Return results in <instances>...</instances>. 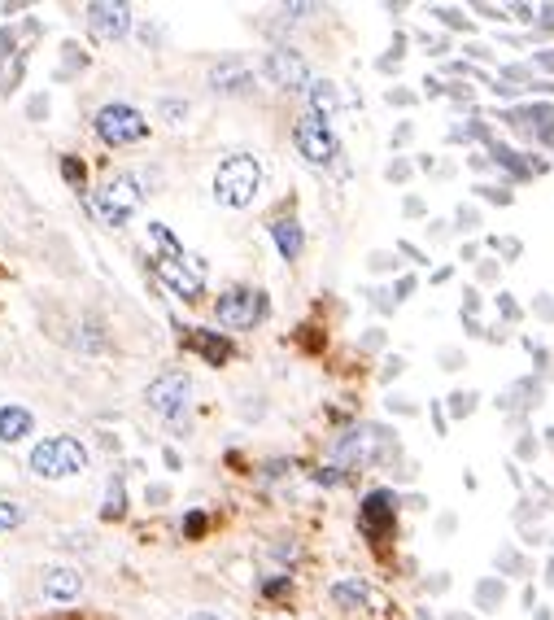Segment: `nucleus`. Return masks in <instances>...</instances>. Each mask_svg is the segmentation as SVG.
Returning a JSON list of instances; mask_svg holds the SVG:
<instances>
[{
  "instance_id": "obj_11",
  "label": "nucleus",
  "mask_w": 554,
  "mask_h": 620,
  "mask_svg": "<svg viewBox=\"0 0 554 620\" xmlns=\"http://www.w3.org/2000/svg\"><path fill=\"white\" fill-rule=\"evenodd\" d=\"M153 262H158V276L171 284V289L184 297V302H201V276H197V271H184V258H166L162 254V258H153Z\"/></svg>"
},
{
  "instance_id": "obj_37",
  "label": "nucleus",
  "mask_w": 554,
  "mask_h": 620,
  "mask_svg": "<svg viewBox=\"0 0 554 620\" xmlns=\"http://www.w3.org/2000/svg\"><path fill=\"white\" fill-rule=\"evenodd\" d=\"M393 376H402V359H389V367H384V380H393Z\"/></svg>"
},
{
  "instance_id": "obj_43",
  "label": "nucleus",
  "mask_w": 554,
  "mask_h": 620,
  "mask_svg": "<svg viewBox=\"0 0 554 620\" xmlns=\"http://www.w3.org/2000/svg\"><path fill=\"white\" fill-rule=\"evenodd\" d=\"M546 581H550V586H554V559H550V568H546Z\"/></svg>"
},
{
  "instance_id": "obj_32",
  "label": "nucleus",
  "mask_w": 554,
  "mask_h": 620,
  "mask_svg": "<svg viewBox=\"0 0 554 620\" xmlns=\"http://www.w3.org/2000/svg\"><path fill=\"white\" fill-rule=\"evenodd\" d=\"M406 175H411V166H406V162H393L389 166V180H406Z\"/></svg>"
},
{
  "instance_id": "obj_28",
  "label": "nucleus",
  "mask_w": 554,
  "mask_h": 620,
  "mask_svg": "<svg viewBox=\"0 0 554 620\" xmlns=\"http://www.w3.org/2000/svg\"><path fill=\"white\" fill-rule=\"evenodd\" d=\"M105 516H123V485H110V507Z\"/></svg>"
},
{
  "instance_id": "obj_30",
  "label": "nucleus",
  "mask_w": 554,
  "mask_h": 620,
  "mask_svg": "<svg viewBox=\"0 0 554 620\" xmlns=\"http://www.w3.org/2000/svg\"><path fill=\"white\" fill-rule=\"evenodd\" d=\"M62 171H66V180H70V184H83V166H75V162L66 158V162H62Z\"/></svg>"
},
{
  "instance_id": "obj_5",
  "label": "nucleus",
  "mask_w": 554,
  "mask_h": 620,
  "mask_svg": "<svg viewBox=\"0 0 554 620\" xmlns=\"http://www.w3.org/2000/svg\"><path fill=\"white\" fill-rule=\"evenodd\" d=\"M293 145H297L301 158L315 162V166H328V162L336 158V136H332L328 118H319V114H301V118H297Z\"/></svg>"
},
{
  "instance_id": "obj_36",
  "label": "nucleus",
  "mask_w": 554,
  "mask_h": 620,
  "mask_svg": "<svg viewBox=\"0 0 554 620\" xmlns=\"http://www.w3.org/2000/svg\"><path fill=\"white\" fill-rule=\"evenodd\" d=\"M459 223H467V228H476V210H472V206H463V210H459Z\"/></svg>"
},
{
  "instance_id": "obj_35",
  "label": "nucleus",
  "mask_w": 554,
  "mask_h": 620,
  "mask_svg": "<svg viewBox=\"0 0 554 620\" xmlns=\"http://www.w3.org/2000/svg\"><path fill=\"white\" fill-rule=\"evenodd\" d=\"M493 245H498V249H502V254H507V258H515V254H520V241H493Z\"/></svg>"
},
{
  "instance_id": "obj_27",
  "label": "nucleus",
  "mask_w": 554,
  "mask_h": 620,
  "mask_svg": "<svg viewBox=\"0 0 554 620\" xmlns=\"http://www.w3.org/2000/svg\"><path fill=\"white\" fill-rule=\"evenodd\" d=\"M184 533H188V538H201V533H206V516H201V511H192V516L184 520Z\"/></svg>"
},
{
  "instance_id": "obj_2",
  "label": "nucleus",
  "mask_w": 554,
  "mask_h": 620,
  "mask_svg": "<svg viewBox=\"0 0 554 620\" xmlns=\"http://www.w3.org/2000/svg\"><path fill=\"white\" fill-rule=\"evenodd\" d=\"M31 472L44 476V481H66V476H79L88 468V450L79 446L75 437H44L40 446L31 450Z\"/></svg>"
},
{
  "instance_id": "obj_18",
  "label": "nucleus",
  "mask_w": 554,
  "mask_h": 620,
  "mask_svg": "<svg viewBox=\"0 0 554 620\" xmlns=\"http://www.w3.org/2000/svg\"><path fill=\"white\" fill-rule=\"evenodd\" d=\"M79 350H92V354H101V350H110V337H105V328L96 324V319H83L79 324V337H75Z\"/></svg>"
},
{
  "instance_id": "obj_23",
  "label": "nucleus",
  "mask_w": 554,
  "mask_h": 620,
  "mask_svg": "<svg viewBox=\"0 0 554 620\" xmlns=\"http://www.w3.org/2000/svg\"><path fill=\"white\" fill-rule=\"evenodd\" d=\"M450 411L459 415V420H463V415H472V411H476V393H454V398H450Z\"/></svg>"
},
{
  "instance_id": "obj_7",
  "label": "nucleus",
  "mask_w": 554,
  "mask_h": 620,
  "mask_svg": "<svg viewBox=\"0 0 554 620\" xmlns=\"http://www.w3.org/2000/svg\"><path fill=\"white\" fill-rule=\"evenodd\" d=\"M393 524H397V498L389 490H371L363 498V511H358V529H363V538H371V542L393 538Z\"/></svg>"
},
{
  "instance_id": "obj_1",
  "label": "nucleus",
  "mask_w": 554,
  "mask_h": 620,
  "mask_svg": "<svg viewBox=\"0 0 554 620\" xmlns=\"http://www.w3.org/2000/svg\"><path fill=\"white\" fill-rule=\"evenodd\" d=\"M258 188H262V162L249 158V153H232V158L214 171V197L232 210L254 206Z\"/></svg>"
},
{
  "instance_id": "obj_17",
  "label": "nucleus",
  "mask_w": 554,
  "mask_h": 620,
  "mask_svg": "<svg viewBox=\"0 0 554 620\" xmlns=\"http://www.w3.org/2000/svg\"><path fill=\"white\" fill-rule=\"evenodd\" d=\"M306 92H310V105H315V114H319V118H332L336 110H341V97H336V83H328V79H315Z\"/></svg>"
},
{
  "instance_id": "obj_12",
  "label": "nucleus",
  "mask_w": 554,
  "mask_h": 620,
  "mask_svg": "<svg viewBox=\"0 0 554 620\" xmlns=\"http://www.w3.org/2000/svg\"><path fill=\"white\" fill-rule=\"evenodd\" d=\"M210 88H214V92H223V97H240V92L254 88V70L240 66V62H223V66H214Z\"/></svg>"
},
{
  "instance_id": "obj_14",
  "label": "nucleus",
  "mask_w": 554,
  "mask_h": 620,
  "mask_svg": "<svg viewBox=\"0 0 554 620\" xmlns=\"http://www.w3.org/2000/svg\"><path fill=\"white\" fill-rule=\"evenodd\" d=\"M271 236H275V249L284 254V262H297L301 258V245H306V236H301V223L297 219H275L271 223Z\"/></svg>"
},
{
  "instance_id": "obj_20",
  "label": "nucleus",
  "mask_w": 554,
  "mask_h": 620,
  "mask_svg": "<svg viewBox=\"0 0 554 620\" xmlns=\"http://www.w3.org/2000/svg\"><path fill=\"white\" fill-rule=\"evenodd\" d=\"M502 599H507V586H502L498 577H485L476 586V603H480V612H493V607H498Z\"/></svg>"
},
{
  "instance_id": "obj_15",
  "label": "nucleus",
  "mask_w": 554,
  "mask_h": 620,
  "mask_svg": "<svg viewBox=\"0 0 554 620\" xmlns=\"http://www.w3.org/2000/svg\"><path fill=\"white\" fill-rule=\"evenodd\" d=\"M31 433V411H22V407H0V441H22Z\"/></svg>"
},
{
  "instance_id": "obj_8",
  "label": "nucleus",
  "mask_w": 554,
  "mask_h": 620,
  "mask_svg": "<svg viewBox=\"0 0 554 620\" xmlns=\"http://www.w3.org/2000/svg\"><path fill=\"white\" fill-rule=\"evenodd\" d=\"M262 70H267V79L275 83V88H284V92H301V88H310V66H306V57H301L297 49H271L267 53V62H262Z\"/></svg>"
},
{
  "instance_id": "obj_16",
  "label": "nucleus",
  "mask_w": 554,
  "mask_h": 620,
  "mask_svg": "<svg viewBox=\"0 0 554 620\" xmlns=\"http://www.w3.org/2000/svg\"><path fill=\"white\" fill-rule=\"evenodd\" d=\"M332 599L341 607H349V612H358V607L371 603V590H367V581L349 577V581H336V586H332Z\"/></svg>"
},
{
  "instance_id": "obj_31",
  "label": "nucleus",
  "mask_w": 554,
  "mask_h": 620,
  "mask_svg": "<svg viewBox=\"0 0 554 620\" xmlns=\"http://www.w3.org/2000/svg\"><path fill=\"white\" fill-rule=\"evenodd\" d=\"M498 306H502V315H507V319H520V306H515L507 293H502V302H498Z\"/></svg>"
},
{
  "instance_id": "obj_34",
  "label": "nucleus",
  "mask_w": 554,
  "mask_h": 620,
  "mask_svg": "<svg viewBox=\"0 0 554 620\" xmlns=\"http://www.w3.org/2000/svg\"><path fill=\"white\" fill-rule=\"evenodd\" d=\"M371 267H376V271H389L393 258H389V254H371Z\"/></svg>"
},
{
  "instance_id": "obj_9",
  "label": "nucleus",
  "mask_w": 554,
  "mask_h": 620,
  "mask_svg": "<svg viewBox=\"0 0 554 620\" xmlns=\"http://www.w3.org/2000/svg\"><path fill=\"white\" fill-rule=\"evenodd\" d=\"M188 393H192L188 372H166V376H158L149 389H144V402H149L158 415H179V411H184V402H188Z\"/></svg>"
},
{
  "instance_id": "obj_40",
  "label": "nucleus",
  "mask_w": 554,
  "mask_h": 620,
  "mask_svg": "<svg viewBox=\"0 0 554 620\" xmlns=\"http://www.w3.org/2000/svg\"><path fill=\"white\" fill-rule=\"evenodd\" d=\"M406 214H424V201H419V197H406Z\"/></svg>"
},
{
  "instance_id": "obj_38",
  "label": "nucleus",
  "mask_w": 554,
  "mask_h": 620,
  "mask_svg": "<svg viewBox=\"0 0 554 620\" xmlns=\"http://www.w3.org/2000/svg\"><path fill=\"white\" fill-rule=\"evenodd\" d=\"M537 315H541V319H554V302H546V297H541V302H537Z\"/></svg>"
},
{
  "instance_id": "obj_42",
  "label": "nucleus",
  "mask_w": 554,
  "mask_h": 620,
  "mask_svg": "<svg viewBox=\"0 0 554 620\" xmlns=\"http://www.w3.org/2000/svg\"><path fill=\"white\" fill-rule=\"evenodd\" d=\"M188 620H219V616H214V612H192Z\"/></svg>"
},
{
  "instance_id": "obj_33",
  "label": "nucleus",
  "mask_w": 554,
  "mask_h": 620,
  "mask_svg": "<svg viewBox=\"0 0 554 620\" xmlns=\"http://www.w3.org/2000/svg\"><path fill=\"white\" fill-rule=\"evenodd\" d=\"M166 498H171V490H166V485H153V490H149V503H166Z\"/></svg>"
},
{
  "instance_id": "obj_6",
  "label": "nucleus",
  "mask_w": 554,
  "mask_h": 620,
  "mask_svg": "<svg viewBox=\"0 0 554 620\" xmlns=\"http://www.w3.org/2000/svg\"><path fill=\"white\" fill-rule=\"evenodd\" d=\"M214 315H219L223 328H254L262 315H267V297L258 289H232L219 297V306H214Z\"/></svg>"
},
{
  "instance_id": "obj_22",
  "label": "nucleus",
  "mask_w": 554,
  "mask_h": 620,
  "mask_svg": "<svg viewBox=\"0 0 554 620\" xmlns=\"http://www.w3.org/2000/svg\"><path fill=\"white\" fill-rule=\"evenodd\" d=\"M27 520V511H22L18 503H0V533H9V529H18V524Z\"/></svg>"
},
{
  "instance_id": "obj_25",
  "label": "nucleus",
  "mask_w": 554,
  "mask_h": 620,
  "mask_svg": "<svg viewBox=\"0 0 554 620\" xmlns=\"http://www.w3.org/2000/svg\"><path fill=\"white\" fill-rule=\"evenodd\" d=\"M162 114L171 118V123H184V114H188V101H175V97H166V101H162Z\"/></svg>"
},
{
  "instance_id": "obj_39",
  "label": "nucleus",
  "mask_w": 554,
  "mask_h": 620,
  "mask_svg": "<svg viewBox=\"0 0 554 620\" xmlns=\"http://www.w3.org/2000/svg\"><path fill=\"white\" fill-rule=\"evenodd\" d=\"M541 27H546V31H554V5H546V9H541Z\"/></svg>"
},
{
  "instance_id": "obj_41",
  "label": "nucleus",
  "mask_w": 554,
  "mask_h": 620,
  "mask_svg": "<svg viewBox=\"0 0 554 620\" xmlns=\"http://www.w3.org/2000/svg\"><path fill=\"white\" fill-rule=\"evenodd\" d=\"M537 66H546V70H554V49H550V53H537Z\"/></svg>"
},
{
  "instance_id": "obj_3",
  "label": "nucleus",
  "mask_w": 554,
  "mask_h": 620,
  "mask_svg": "<svg viewBox=\"0 0 554 620\" xmlns=\"http://www.w3.org/2000/svg\"><path fill=\"white\" fill-rule=\"evenodd\" d=\"M96 136L105 140V145H136V140L149 136V118H144L136 105H123V101H114V105H101L96 110Z\"/></svg>"
},
{
  "instance_id": "obj_13",
  "label": "nucleus",
  "mask_w": 554,
  "mask_h": 620,
  "mask_svg": "<svg viewBox=\"0 0 554 620\" xmlns=\"http://www.w3.org/2000/svg\"><path fill=\"white\" fill-rule=\"evenodd\" d=\"M79 590H83V577H79L75 568H53V572H44V594H48V599L66 603V599H79Z\"/></svg>"
},
{
  "instance_id": "obj_19",
  "label": "nucleus",
  "mask_w": 554,
  "mask_h": 620,
  "mask_svg": "<svg viewBox=\"0 0 554 620\" xmlns=\"http://www.w3.org/2000/svg\"><path fill=\"white\" fill-rule=\"evenodd\" d=\"M489 153H493V162H498L502 171H511V175H515V180H528V175H533V166L520 162V153H511L507 145H493Z\"/></svg>"
},
{
  "instance_id": "obj_29",
  "label": "nucleus",
  "mask_w": 554,
  "mask_h": 620,
  "mask_svg": "<svg viewBox=\"0 0 554 620\" xmlns=\"http://www.w3.org/2000/svg\"><path fill=\"white\" fill-rule=\"evenodd\" d=\"M498 564H502V568H511V572H524V559L515 555V551H502V555H498Z\"/></svg>"
},
{
  "instance_id": "obj_4",
  "label": "nucleus",
  "mask_w": 554,
  "mask_h": 620,
  "mask_svg": "<svg viewBox=\"0 0 554 620\" xmlns=\"http://www.w3.org/2000/svg\"><path fill=\"white\" fill-rule=\"evenodd\" d=\"M140 201H144V188H140L136 175H110V180H105V188H101V197H96V206H101L105 223L123 228L131 214L140 210Z\"/></svg>"
},
{
  "instance_id": "obj_24",
  "label": "nucleus",
  "mask_w": 554,
  "mask_h": 620,
  "mask_svg": "<svg viewBox=\"0 0 554 620\" xmlns=\"http://www.w3.org/2000/svg\"><path fill=\"white\" fill-rule=\"evenodd\" d=\"M437 18L445 22V27H454V31H472V22H467L459 9H437Z\"/></svg>"
},
{
  "instance_id": "obj_26",
  "label": "nucleus",
  "mask_w": 554,
  "mask_h": 620,
  "mask_svg": "<svg viewBox=\"0 0 554 620\" xmlns=\"http://www.w3.org/2000/svg\"><path fill=\"white\" fill-rule=\"evenodd\" d=\"M476 193L485 197V201H493V206H511V193H507V188H489V184H485V188H476Z\"/></svg>"
},
{
  "instance_id": "obj_21",
  "label": "nucleus",
  "mask_w": 554,
  "mask_h": 620,
  "mask_svg": "<svg viewBox=\"0 0 554 620\" xmlns=\"http://www.w3.org/2000/svg\"><path fill=\"white\" fill-rule=\"evenodd\" d=\"M192 341H197V345H201V354H206V359H210V363H223V359H227V354H232V345H227L223 337H219V341H214V337H206V332H192Z\"/></svg>"
},
{
  "instance_id": "obj_10",
  "label": "nucleus",
  "mask_w": 554,
  "mask_h": 620,
  "mask_svg": "<svg viewBox=\"0 0 554 620\" xmlns=\"http://www.w3.org/2000/svg\"><path fill=\"white\" fill-rule=\"evenodd\" d=\"M88 27L101 35V40H123L131 31V9L110 5V0H96V5H88Z\"/></svg>"
}]
</instances>
